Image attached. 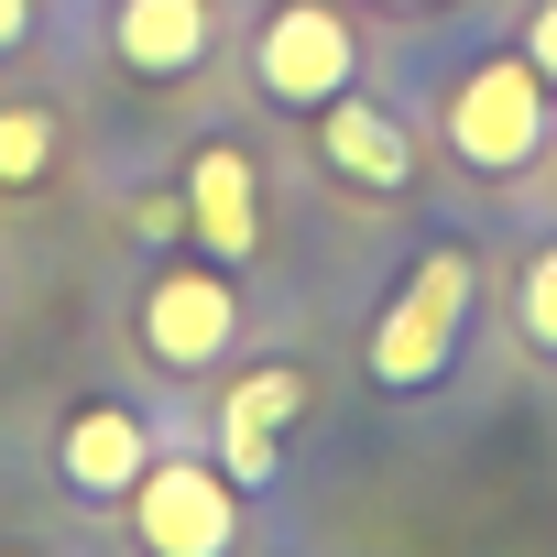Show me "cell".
Returning <instances> with one entry per match:
<instances>
[{"instance_id":"obj_1","label":"cell","mask_w":557,"mask_h":557,"mask_svg":"<svg viewBox=\"0 0 557 557\" xmlns=\"http://www.w3.org/2000/svg\"><path fill=\"white\" fill-rule=\"evenodd\" d=\"M437 143H448L459 175L503 186V175L546 164V143H557V88L524 66V45H481V55H459L448 88H437Z\"/></svg>"},{"instance_id":"obj_2","label":"cell","mask_w":557,"mask_h":557,"mask_svg":"<svg viewBox=\"0 0 557 557\" xmlns=\"http://www.w3.org/2000/svg\"><path fill=\"white\" fill-rule=\"evenodd\" d=\"M470 296H481L470 240H426V251L394 273V296H383V318H372V339H361L372 394H394V405L437 394L448 361H459V339H470Z\"/></svg>"},{"instance_id":"obj_3","label":"cell","mask_w":557,"mask_h":557,"mask_svg":"<svg viewBox=\"0 0 557 557\" xmlns=\"http://www.w3.org/2000/svg\"><path fill=\"white\" fill-rule=\"evenodd\" d=\"M132 339H143V361L164 372V383H197V372H219L230 350H240V285H230V262H186V240L143 273V296H132Z\"/></svg>"},{"instance_id":"obj_4","label":"cell","mask_w":557,"mask_h":557,"mask_svg":"<svg viewBox=\"0 0 557 557\" xmlns=\"http://www.w3.org/2000/svg\"><path fill=\"white\" fill-rule=\"evenodd\" d=\"M251 88L273 110H329L339 88H361V23L339 0H262L251 12Z\"/></svg>"},{"instance_id":"obj_5","label":"cell","mask_w":557,"mask_h":557,"mask_svg":"<svg viewBox=\"0 0 557 557\" xmlns=\"http://www.w3.org/2000/svg\"><path fill=\"white\" fill-rule=\"evenodd\" d=\"M121 513L153 557H230L240 546V481L219 470V448H153V470L132 481Z\"/></svg>"},{"instance_id":"obj_6","label":"cell","mask_w":557,"mask_h":557,"mask_svg":"<svg viewBox=\"0 0 557 557\" xmlns=\"http://www.w3.org/2000/svg\"><path fill=\"white\" fill-rule=\"evenodd\" d=\"M318 405V383L296 372V361H251L230 394H219V416H208V448H219V470L240 481V492H273L285 481V426Z\"/></svg>"},{"instance_id":"obj_7","label":"cell","mask_w":557,"mask_h":557,"mask_svg":"<svg viewBox=\"0 0 557 557\" xmlns=\"http://www.w3.org/2000/svg\"><path fill=\"white\" fill-rule=\"evenodd\" d=\"M153 416L132 405V394H88V405H66V426H55V492L66 503H132V481L153 470Z\"/></svg>"},{"instance_id":"obj_8","label":"cell","mask_w":557,"mask_h":557,"mask_svg":"<svg viewBox=\"0 0 557 557\" xmlns=\"http://www.w3.org/2000/svg\"><path fill=\"white\" fill-rule=\"evenodd\" d=\"M110 66L132 88H186L208 55H219V12L208 0H110Z\"/></svg>"},{"instance_id":"obj_9","label":"cell","mask_w":557,"mask_h":557,"mask_svg":"<svg viewBox=\"0 0 557 557\" xmlns=\"http://www.w3.org/2000/svg\"><path fill=\"white\" fill-rule=\"evenodd\" d=\"M186 240L208 262H230V273L262 251V175H251L240 143H197L186 153Z\"/></svg>"},{"instance_id":"obj_10","label":"cell","mask_w":557,"mask_h":557,"mask_svg":"<svg viewBox=\"0 0 557 557\" xmlns=\"http://www.w3.org/2000/svg\"><path fill=\"white\" fill-rule=\"evenodd\" d=\"M318 164H329L339 186H372V197H405V186H416V132H405V110H383V99L339 88V99L318 110Z\"/></svg>"},{"instance_id":"obj_11","label":"cell","mask_w":557,"mask_h":557,"mask_svg":"<svg viewBox=\"0 0 557 557\" xmlns=\"http://www.w3.org/2000/svg\"><path fill=\"white\" fill-rule=\"evenodd\" d=\"M66 164V110L55 99H0V197H45Z\"/></svg>"},{"instance_id":"obj_12","label":"cell","mask_w":557,"mask_h":557,"mask_svg":"<svg viewBox=\"0 0 557 557\" xmlns=\"http://www.w3.org/2000/svg\"><path fill=\"white\" fill-rule=\"evenodd\" d=\"M513 329H524V350L557 361V240H535L524 273H513Z\"/></svg>"},{"instance_id":"obj_13","label":"cell","mask_w":557,"mask_h":557,"mask_svg":"<svg viewBox=\"0 0 557 557\" xmlns=\"http://www.w3.org/2000/svg\"><path fill=\"white\" fill-rule=\"evenodd\" d=\"M513 45H524V66L557 88V0H524V23H513Z\"/></svg>"},{"instance_id":"obj_14","label":"cell","mask_w":557,"mask_h":557,"mask_svg":"<svg viewBox=\"0 0 557 557\" xmlns=\"http://www.w3.org/2000/svg\"><path fill=\"white\" fill-rule=\"evenodd\" d=\"M23 45H34V0H0V66H12Z\"/></svg>"},{"instance_id":"obj_15","label":"cell","mask_w":557,"mask_h":557,"mask_svg":"<svg viewBox=\"0 0 557 557\" xmlns=\"http://www.w3.org/2000/svg\"><path fill=\"white\" fill-rule=\"evenodd\" d=\"M383 12H448V0H383Z\"/></svg>"}]
</instances>
